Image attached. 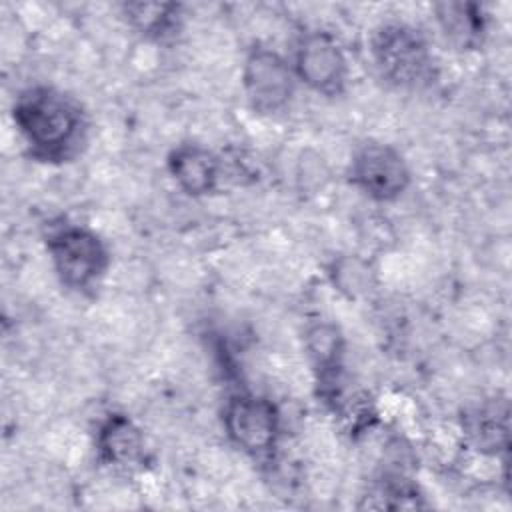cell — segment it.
<instances>
[{"label":"cell","instance_id":"obj_8","mask_svg":"<svg viewBox=\"0 0 512 512\" xmlns=\"http://www.w3.org/2000/svg\"><path fill=\"white\" fill-rule=\"evenodd\" d=\"M304 348L312 362L320 396L336 406L344 376V338L340 328L326 320L310 324L304 332Z\"/></svg>","mask_w":512,"mask_h":512},{"label":"cell","instance_id":"obj_5","mask_svg":"<svg viewBox=\"0 0 512 512\" xmlns=\"http://www.w3.org/2000/svg\"><path fill=\"white\" fill-rule=\"evenodd\" d=\"M242 88L254 112H282L290 104L296 88L292 64L272 48L254 46L242 64Z\"/></svg>","mask_w":512,"mask_h":512},{"label":"cell","instance_id":"obj_6","mask_svg":"<svg viewBox=\"0 0 512 512\" xmlns=\"http://www.w3.org/2000/svg\"><path fill=\"white\" fill-rule=\"evenodd\" d=\"M348 176L354 188L376 202L400 198L412 182L410 166L400 150L384 142L362 144L350 160Z\"/></svg>","mask_w":512,"mask_h":512},{"label":"cell","instance_id":"obj_2","mask_svg":"<svg viewBox=\"0 0 512 512\" xmlns=\"http://www.w3.org/2000/svg\"><path fill=\"white\" fill-rule=\"evenodd\" d=\"M370 60L378 76L398 90H420L436 76L426 36L406 22H382L370 34Z\"/></svg>","mask_w":512,"mask_h":512},{"label":"cell","instance_id":"obj_11","mask_svg":"<svg viewBox=\"0 0 512 512\" xmlns=\"http://www.w3.org/2000/svg\"><path fill=\"white\" fill-rule=\"evenodd\" d=\"M508 402L506 400H486L472 408L464 416V432L472 446L482 454L496 456L508 450Z\"/></svg>","mask_w":512,"mask_h":512},{"label":"cell","instance_id":"obj_4","mask_svg":"<svg viewBox=\"0 0 512 512\" xmlns=\"http://www.w3.org/2000/svg\"><path fill=\"white\" fill-rule=\"evenodd\" d=\"M222 424L230 442L252 458H266L274 452L282 418L278 406L260 394L238 392L228 398Z\"/></svg>","mask_w":512,"mask_h":512},{"label":"cell","instance_id":"obj_10","mask_svg":"<svg viewBox=\"0 0 512 512\" xmlns=\"http://www.w3.org/2000/svg\"><path fill=\"white\" fill-rule=\"evenodd\" d=\"M98 458L112 468H134L144 462L146 444L142 430L126 414H108L96 432Z\"/></svg>","mask_w":512,"mask_h":512},{"label":"cell","instance_id":"obj_14","mask_svg":"<svg viewBox=\"0 0 512 512\" xmlns=\"http://www.w3.org/2000/svg\"><path fill=\"white\" fill-rule=\"evenodd\" d=\"M370 498H376V502H372L368 508H420L422 502H420V494H418V488L398 476V474H392V476H384L382 480H378L376 488H374V494Z\"/></svg>","mask_w":512,"mask_h":512},{"label":"cell","instance_id":"obj_12","mask_svg":"<svg viewBox=\"0 0 512 512\" xmlns=\"http://www.w3.org/2000/svg\"><path fill=\"white\" fill-rule=\"evenodd\" d=\"M436 20L448 42L462 50L478 48L486 34V14L472 2L436 4Z\"/></svg>","mask_w":512,"mask_h":512},{"label":"cell","instance_id":"obj_7","mask_svg":"<svg viewBox=\"0 0 512 512\" xmlns=\"http://www.w3.org/2000/svg\"><path fill=\"white\" fill-rule=\"evenodd\" d=\"M294 76L322 96H338L346 88L348 60L340 42L324 30L300 34L294 60Z\"/></svg>","mask_w":512,"mask_h":512},{"label":"cell","instance_id":"obj_9","mask_svg":"<svg viewBox=\"0 0 512 512\" xmlns=\"http://www.w3.org/2000/svg\"><path fill=\"white\" fill-rule=\"evenodd\" d=\"M168 172L176 186L188 196H206L220 180V158L196 142L176 144L166 158Z\"/></svg>","mask_w":512,"mask_h":512},{"label":"cell","instance_id":"obj_13","mask_svg":"<svg viewBox=\"0 0 512 512\" xmlns=\"http://www.w3.org/2000/svg\"><path fill=\"white\" fill-rule=\"evenodd\" d=\"M122 14L132 30L150 40H164L180 30L182 8L172 2H126Z\"/></svg>","mask_w":512,"mask_h":512},{"label":"cell","instance_id":"obj_3","mask_svg":"<svg viewBox=\"0 0 512 512\" xmlns=\"http://www.w3.org/2000/svg\"><path fill=\"white\" fill-rule=\"evenodd\" d=\"M46 252L58 280L76 292L94 288L108 270L110 254L104 240L80 224H62L48 232Z\"/></svg>","mask_w":512,"mask_h":512},{"label":"cell","instance_id":"obj_15","mask_svg":"<svg viewBox=\"0 0 512 512\" xmlns=\"http://www.w3.org/2000/svg\"><path fill=\"white\" fill-rule=\"evenodd\" d=\"M330 276H332L334 286L340 292H346L350 298L360 296L370 286L368 266L362 260H356L350 256L338 258L330 268Z\"/></svg>","mask_w":512,"mask_h":512},{"label":"cell","instance_id":"obj_1","mask_svg":"<svg viewBox=\"0 0 512 512\" xmlns=\"http://www.w3.org/2000/svg\"><path fill=\"white\" fill-rule=\"evenodd\" d=\"M12 120L30 154L42 162L68 160L84 142V110L70 94L52 86L22 90L12 104Z\"/></svg>","mask_w":512,"mask_h":512}]
</instances>
